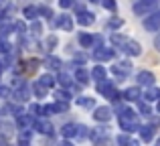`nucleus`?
<instances>
[{
  "label": "nucleus",
  "instance_id": "25",
  "mask_svg": "<svg viewBox=\"0 0 160 146\" xmlns=\"http://www.w3.org/2000/svg\"><path fill=\"white\" fill-rule=\"evenodd\" d=\"M126 37H122V35H118V33H113L112 35V45L113 47H120V49H124V45H126Z\"/></svg>",
  "mask_w": 160,
  "mask_h": 146
},
{
  "label": "nucleus",
  "instance_id": "13",
  "mask_svg": "<svg viewBox=\"0 0 160 146\" xmlns=\"http://www.w3.org/2000/svg\"><path fill=\"white\" fill-rule=\"evenodd\" d=\"M77 23L81 24V27H91V24L95 23V14H93V12L83 10V12H79V14H77Z\"/></svg>",
  "mask_w": 160,
  "mask_h": 146
},
{
  "label": "nucleus",
  "instance_id": "48",
  "mask_svg": "<svg viewBox=\"0 0 160 146\" xmlns=\"http://www.w3.org/2000/svg\"><path fill=\"white\" fill-rule=\"evenodd\" d=\"M154 47H156L158 51H160V33L156 35V39H154Z\"/></svg>",
  "mask_w": 160,
  "mask_h": 146
},
{
  "label": "nucleus",
  "instance_id": "19",
  "mask_svg": "<svg viewBox=\"0 0 160 146\" xmlns=\"http://www.w3.org/2000/svg\"><path fill=\"white\" fill-rule=\"evenodd\" d=\"M75 102H77V106H79V108H87V110L95 108V99H93V98H87V95H79Z\"/></svg>",
  "mask_w": 160,
  "mask_h": 146
},
{
  "label": "nucleus",
  "instance_id": "30",
  "mask_svg": "<svg viewBox=\"0 0 160 146\" xmlns=\"http://www.w3.org/2000/svg\"><path fill=\"white\" fill-rule=\"evenodd\" d=\"M31 136H32L31 130H20V132H18V144H28Z\"/></svg>",
  "mask_w": 160,
  "mask_h": 146
},
{
  "label": "nucleus",
  "instance_id": "3",
  "mask_svg": "<svg viewBox=\"0 0 160 146\" xmlns=\"http://www.w3.org/2000/svg\"><path fill=\"white\" fill-rule=\"evenodd\" d=\"M98 91L103 95V98L113 99V102L122 99V93H118L116 87H113V83H112V81H108V79H103V81H99V83H98Z\"/></svg>",
  "mask_w": 160,
  "mask_h": 146
},
{
  "label": "nucleus",
  "instance_id": "53",
  "mask_svg": "<svg viewBox=\"0 0 160 146\" xmlns=\"http://www.w3.org/2000/svg\"><path fill=\"white\" fill-rule=\"evenodd\" d=\"M91 2H103V0H91Z\"/></svg>",
  "mask_w": 160,
  "mask_h": 146
},
{
  "label": "nucleus",
  "instance_id": "11",
  "mask_svg": "<svg viewBox=\"0 0 160 146\" xmlns=\"http://www.w3.org/2000/svg\"><path fill=\"white\" fill-rule=\"evenodd\" d=\"M32 128H35L39 134H53V124L47 122V120H35Z\"/></svg>",
  "mask_w": 160,
  "mask_h": 146
},
{
  "label": "nucleus",
  "instance_id": "45",
  "mask_svg": "<svg viewBox=\"0 0 160 146\" xmlns=\"http://www.w3.org/2000/svg\"><path fill=\"white\" fill-rule=\"evenodd\" d=\"M59 6L61 8H71V6H75V0H59Z\"/></svg>",
  "mask_w": 160,
  "mask_h": 146
},
{
  "label": "nucleus",
  "instance_id": "15",
  "mask_svg": "<svg viewBox=\"0 0 160 146\" xmlns=\"http://www.w3.org/2000/svg\"><path fill=\"white\" fill-rule=\"evenodd\" d=\"M57 27L63 28V31H71V28H73V18H71V16H67V14L57 16Z\"/></svg>",
  "mask_w": 160,
  "mask_h": 146
},
{
  "label": "nucleus",
  "instance_id": "36",
  "mask_svg": "<svg viewBox=\"0 0 160 146\" xmlns=\"http://www.w3.org/2000/svg\"><path fill=\"white\" fill-rule=\"evenodd\" d=\"M41 31H43V24L39 23V20H32V24H31V33L35 37H39L41 35Z\"/></svg>",
  "mask_w": 160,
  "mask_h": 146
},
{
  "label": "nucleus",
  "instance_id": "20",
  "mask_svg": "<svg viewBox=\"0 0 160 146\" xmlns=\"http://www.w3.org/2000/svg\"><path fill=\"white\" fill-rule=\"evenodd\" d=\"M28 98H31V91H28V87H18V89L14 91V99L16 102H28Z\"/></svg>",
  "mask_w": 160,
  "mask_h": 146
},
{
  "label": "nucleus",
  "instance_id": "39",
  "mask_svg": "<svg viewBox=\"0 0 160 146\" xmlns=\"http://www.w3.org/2000/svg\"><path fill=\"white\" fill-rule=\"evenodd\" d=\"M10 43H8L6 39H0V53H4V55H8V53H10Z\"/></svg>",
  "mask_w": 160,
  "mask_h": 146
},
{
  "label": "nucleus",
  "instance_id": "52",
  "mask_svg": "<svg viewBox=\"0 0 160 146\" xmlns=\"http://www.w3.org/2000/svg\"><path fill=\"white\" fill-rule=\"evenodd\" d=\"M2 69H4V65H2V61H0V73H2Z\"/></svg>",
  "mask_w": 160,
  "mask_h": 146
},
{
  "label": "nucleus",
  "instance_id": "54",
  "mask_svg": "<svg viewBox=\"0 0 160 146\" xmlns=\"http://www.w3.org/2000/svg\"><path fill=\"white\" fill-rule=\"evenodd\" d=\"M156 146H160V138H158V140H156Z\"/></svg>",
  "mask_w": 160,
  "mask_h": 146
},
{
  "label": "nucleus",
  "instance_id": "10",
  "mask_svg": "<svg viewBox=\"0 0 160 146\" xmlns=\"http://www.w3.org/2000/svg\"><path fill=\"white\" fill-rule=\"evenodd\" d=\"M93 118L98 120V122H109V120H112V110H109L108 106H99V108H95Z\"/></svg>",
  "mask_w": 160,
  "mask_h": 146
},
{
  "label": "nucleus",
  "instance_id": "37",
  "mask_svg": "<svg viewBox=\"0 0 160 146\" xmlns=\"http://www.w3.org/2000/svg\"><path fill=\"white\" fill-rule=\"evenodd\" d=\"M37 14H43V16H47V18H51V16H53V10L49 6H37Z\"/></svg>",
  "mask_w": 160,
  "mask_h": 146
},
{
  "label": "nucleus",
  "instance_id": "2",
  "mask_svg": "<svg viewBox=\"0 0 160 146\" xmlns=\"http://www.w3.org/2000/svg\"><path fill=\"white\" fill-rule=\"evenodd\" d=\"M160 8V0H136L132 4V10L136 16H150L152 12H156Z\"/></svg>",
  "mask_w": 160,
  "mask_h": 146
},
{
  "label": "nucleus",
  "instance_id": "26",
  "mask_svg": "<svg viewBox=\"0 0 160 146\" xmlns=\"http://www.w3.org/2000/svg\"><path fill=\"white\" fill-rule=\"evenodd\" d=\"M12 31H14V24H10V23H6V20H4V23L0 24V39H4L6 35H10Z\"/></svg>",
  "mask_w": 160,
  "mask_h": 146
},
{
  "label": "nucleus",
  "instance_id": "5",
  "mask_svg": "<svg viewBox=\"0 0 160 146\" xmlns=\"http://www.w3.org/2000/svg\"><path fill=\"white\" fill-rule=\"evenodd\" d=\"M113 55H116V51L113 49H108V47H98L93 51V59L98 61V63H103V61H112Z\"/></svg>",
  "mask_w": 160,
  "mask_h": 146
},
{
  "label": "nucleus",
  "instance_id": "43",
  "mask_svg": "<svg viewBox=\"0 0 160 146\" xmlns=\"http://www.w3.org/2000/svg\"><path fill=\"white\" fill-rule=\"evenodd\" d=\"M122 24H124V20H122V18H112L108 23V28H120Z\"/></svg>",
  "mask_w": 160,
  "mask_h": 146
},
{
  "label": "nucleus",
  "instance_id": "46",
  "mask_svg": "<svg viewBox=\"0 0 160 146\" xmlns=\"http://www.w3.org/2000/svg\"><path fill=\"white\" fill-rule=\"evenodd\" d=\"M28 110H31V116H32V118H35V114H37V116H41V106H37V103H32Z\"/></svg>",
  "mask_w": 160,
  "mask_h": 146
},
{
  "label": "nucleus",
  "instance_id": "33",
  "mask_svg": "<svg viewBox=\"0 0 160 146\" xmlns=\"http://www.w3.org/2000/svg\"><path fill=\"white\" fill-rule=\"evenodd\" d=\"M32 91H35V95H37V98H45V93H47V89H45V87L41 85L39 81H35V83H32Z\"/></svg>",
  "mask_w": 160,
  "mask_h": 146
},
{
  "label": "nucleus",
  "instance_id": "41",
  "mask_svg": "<svg viewBox=\"0 0 160 146\" xmlns=\"http://www.w3.org/2000/svg\"><path fill=\"white\" fill-rule=\"evenodd\" d=\"M57 43H59L57 37L51 35V37H47V41H45V47H47V49H53V47H57Z\"/></svg>",
  "mask_w": 160,
  "mask_h": 146
},
{
  "label": "nucleus",
  "instance_id": "21",
  "mask_svg": "<svg viewBox=\"0 0 160 146\" xmlns=\"http://www.w3.org/2000/svg\"><path fill=\"white\" fill-rule=\"evenodd\" d=\"M106 75H108V71H106V67H102V65H95L93 71H91V77H93L98 83L103 81V79H106Z\"/></svg>",
  "mask_w": 160,
  "mask_h": 146
},
{
  "label": "nucleus",
  "instance_id": "49",
  "mask_svg": "<svg viewBox=\"0 0 160 146\" xmlns=\"http://www.w3.org/2000/svg\"><path fill=\"white\" fill-rule=\"evenodd\" d=\"M0 146H8V142H6V138H4V136H0Z\"/></svg>",
  "mask_w": 160,
  "mask_h": 146
},
{
  "label": "nucleus",
  "instance_id": "40",
  "mask_svg": "<svg viewBox=\"0 0 160 146\" xmlns=\"http://www.w3.org/2000/svg\"><path fill=\"white\" fill-rule=\"evenodd\" d=\"M87 136H89V128L87 126H77V138H87Z\"/></svg>",
  "mask_w": 160,
  "mask_h": 146
},
{
  "label": "nucleus",
  "instance_id": "22",
  "mask_svg": "<svg viewBox=\"0 0 160 146\" xmlns=\"http://www.w3.org/2000/svg\"><path fill=\"white\" fill-rule=\"evenodd\" d=\"M89 138L93 140V142H98V140H102V138H108V128H95V130H91Z\"/></svg>",
  "mask_w": 160,
  "mask_h": 146
},
{
  "label": "nucleus",
  "instance_id": "18",
  "mask_svg": "<svg viewBox=\"0 0 160 146\" xmlns=\"http://www.w3.org/2000/svg\"><path fill=\"white\" fill-rule=\"evenodd\" d=\"M61 134L63 138H73V136H77V124H65V126L61 128Z\"/></svg>",
  "mask_w": 160,
  "mask_h": 146
},
{
  "label": "nucleus",
  "instance_id": "24",
  "mask_svg": "<svg viewBox=\"0 0 160 146\" xmlns=\"http://www.w3.org/2000/svg\"><path fill=\"white\" fill-rule=\"evenodd\" d=\"M79 45L81 47H91L93 45V37L89 33H79Z\"/></svg>",
  "mask_w": 160,
  "mask_h": 146
},
{
  "label": "nucleus",
  "instance_id": "27",
  "mask_svg": "<svg viewBox=\"0 0 160 146\" xmlns=\"http://www.w3.org/2000/svg\"><path fill=\"white\" fill-rule=\"evenodd\" d=\"M22 14L27 16L28 20H37V16H39V14H37V6H24L22 8Z\"/></svg>",
  "mask_w": 160,
  "mask_h": 146
},
{
  "label": "nucleus",
  "instance_id": "7",
  "mask_svg": "<svg viewBox=\"0 0 160 146\" xmlns=\"http://www.w3.org/2000/svg\"><path fill=\"white\" fill-rule=\"evenodd\" d=\"M112 71L118 77H126V75H130V71H132V63L130 61H120V63L112 65Z\"/></svg>",
  "mask_w": 160,
  "mask_h": 146
},
{
  "label": "nucleus",
  "instance_id": "31",
  "mask_svg": "<svg viewBox=\"0 0 160 146\" xmlns=\"http://www.w3.org/2000/svg\"><path fill=\"white\" fill-rule=\"evenodd\" d=\"M138 112H140L142 116H150V114H152V110H150V106H148V103L144 102V99H140V102H138Z\"/></svg>",
  "mask_w": 160,
  "mask_h": 146
},
{
  "label": "nucleus",
  "instance_id": "28",
  "mask_svg": "<svg viewBox=\"0 0 160 146\" xmlns=\"http://www.w3.org/2000/svg\"><path fill=\"white\" fill-rule=\"evenodd\" d=\"M59 83H61L63 87H71V85H73V81H71V75L65 73V71H61V73H59Z\"/></svg>",
  "mask_w": 160,
  "mask_h": 146
},
{
  "label": "nucleus",
  "instance_id": "17",
  "mask_svg": "<svg viewBox=\"0 0 160 146\" xmlns=\"http://www.w3.org/2000/svg\"><path fill=\"white\" fill-rule=\"evenodd\" d=\"M75 81L83 83V85L89 83V73H87L85 67H77V69H75Z\"/></svg>",
  "mask_w": 160,
  "mask_h": 146
},
{
  "label": "nucleus",
  "instance_id": "51",
  "mask_svg": "<svg viewBox=\"0 0 160 146\" xmlns=\"http://www.w3.org/2000/svg\"><path fill=\"white\" fill-rule=\"evenodd\" d=\"M156 110H158V114H160V99L156 102Z\"/></svg>",
  "mask_w": 160,
  "mask_h": 146
},
{
  "label": "nucleus",
  "instance_id": "35",
  "mask_svg": "<svg viewBox=\"0 0 160 146\" xmlns=\"http://www.w3.org/2000/svg\"><path fill=\"white\" fill-rule=\"evenodd\" d=\"M24 65H27V67H24V71H28V73H35L37 69H39V65H41V63H39L37 59H31V61H27Z\"/></svg>",
  "mask_w": 160,
  "mask_h": 146
},
{
  "label": "nucleus",
  "instance_id": "34",
  "mask_svg": "<svg viewBox=\"0 0 160 146\" xmlns=\"http://www.w3.org/2000/svg\"><path fill=\"white\" fill-rule=\"evenodd\" d=\"M53 110L57 112V114H65V112L69 110V103L67 102H57V103H53Z\"/></svg>",
  "mask_w": 160,
  "mask_h": 146
},
{
  "label": "nucleus",
  "instance_id": "23",
  "mask_svg": "<svg viewBox=\"0 0 160 146\" xmlns=\"http://www.w3.org/2000/svg\"><path fill=\"white\" fill-rule=\"evenodd\" d=\"M55 81H57V79H55L51 73H45L43 77L39 79V83H41V85L45 87V89H49V87H53V85H55Z\"/></svg>",
  "mask_w": 160,
  "mask_h": 146
},
{
  "label": "nucleus",
  "instance_id": "9",
  "mask_svg": "<svg viewBox=\"0 0 160 146\" xmlns=\"http://www.w3.org/2000/svg\"><path fill=\"white\" fill-rule=\"evenodd\" d=\"M136 81L140 83V85H144V87H152L154 81H156V77H154L152 71H140L136 75Z\"/></svg>",
  "mask_w": 160,
  "mask_h": 146
},
{
  "label": "nucleus",
  "instance_id": "14",
  "mask_svg": "<svg viewBox=\"0 0 160 146\" xmlns=\"http://www.w3.org/2000/svg\"><path fill=\"white\" fill-rule=\"evenodd\" d=\"M16 122H18V128H20V130H28V128L35 124V118H32L31 114H22V116H18V118H16Z\"/></svg>",
  "mask_w": 160,
  "mask_h": 146
},
{
  "label": "nucleus",
  "instance_id": "47",
  "mask_svg": "<svg viewBox=\"0 0 160 146\" xmlns=\"http://www.w3.org/2000/svg\"><path fill=\"white\" fill-rule=\"evenodd\" d=\"M8 95H10V87L0 85V98H8Z\"/></svg>",
  "mask_w": 160,
  "mask_h": 146
},
{
  "label": "nucleus",
  "instance_id": "4",
  "mask_svg": "<svg viewBox=\"0 0 160 146\" xmlns=\"http://www.w3.org/2000/svg\"><path fill=\"white\" fill-rule=\"evenodd\" d=\"M144 28L148 33H158L160 31V8L156 12H152L150 16H146L144 18Z\"/></svg>",
  "mask_w": 160,
  "mask_h": 146
},
{
  "label": "nucleus",
  "instance_id": "16",
  "mask_svg": "<svg viewBox=\"0 0 160 146\" xmlns=\"http://www.w3.org/2000/svg\"><path fill=\"white\" fill-rule=\"evenodd\" d=\"M140 138L144 140V142H152L154 138V126H140Z\"/></svg>",
  "mask_w": 160,
  "mask_h": 146
},
{
  "label": "nucleus",
  "instance_id": "38",
  "mask_svg": "<svg viewBox=\"0 0 160 146\" xmlns=\"http://www.w3.org/2000/svg\"><path fill=\"white\" fill-rule=\"evenodd\" d=\"M14 31H16V35L22 37L24 33H27V24H24L22 20H18V23H14Z\"/></svg>",
  "mask_w": 160,
  "mask_h": 146
},
{
  "label": "nucleus",
  "instance_id": "44",
  "mask_svg": "<svg viewBox=\"0 0 160 146\" xmlns=\"http://www.w3.org/2000/svg\"><path fill=\"white\" fill-rule=\"evenodd\" d=\"M49 114H55L53 106H41V116H49Z\"/></svg>",
  "mask_w": 160,
  "mask_h": 146
},
{
  "label": "nucleus",
  "instance_id": "32",
  "mask_svg": "<svg viewBox=\"0 0 160 146\" xmlns=\"http://www.w3.org/2000/svg\"><path fill=\"white\" fill-rule=\"evenodd\" d=\"M45 65H47L49 69H59L61 67V59H57V57H47Z\"/></svg>",
  "mask_w": 160,
  "mask_h": 146
},
{
  "label": "nucleus",
  "instance_id": "12",
  "mask_svg": "<svg viewBox=\"0 0 160 146\" xmlns=\"http://www.w3.org/2000/svg\"><path fill=\"white\" fill-rule=\"evenodd\" d=\"M142 99H144L146 103H150V102H158V99H160V89H158L156 85L148 87V89L142 93Z\"/></svg>",
  "mask_w": 160,
  "mask_h": 146
},
{
  "label": "nucleus",
  "instance_id": "8",
  "mask_svg": "<svg viewBox=\"0 0 160 146\" xmlns=\"http://www.w3.org/2000/svg\"><path fill=\"white\" fill-rule=\"evenodd\" d=\"M122 99H126V102H140L142 99V91L140 87H128V89H124V93H122Z\"/></svg>",
  "mask_w": 160,
  "mask_h": 146
},
{
  "label": "nucleus",
  "instance_id": "6",
  "mask_svg": "<svg viewBox=\"0 0 160 146\" xmlns=\"http://www.w3.org/2000/svg\"><path fill=\"white\" fill-rule=\"evenodd\" d=\"M122 51H124L126 55H130V57H140V55H142V45L138 43V41H132V39H128Z\"/></svg>",
  "mask_w": 160,
  "mask_h": 146
},
{
  "label": "nucleus",
  "instance_id": "1",
  "mask_svg": "<svg viewBox=\"0 0 160 146\" xmlns=\"http://www.w3.org/2000/svg\"><path fill=\"white\" fill-rule=\"evenodd\" d=\"M118 122H120V128L124 130V134H132V132L140 130V120H138V114L130 108H122L120 116H118Z\"/></svg>",
  "mask_w": 160,
  "mask_h": 146
},
{
  "label": "nucleus",
  "instance_id": "29",
  "mask_svg": "<svg viewBox=\"0 0 160 146\" xmlns=\"http://www.w3.org/2000/svg\"><path fill=\"white\" fill-rule=\"evenodd\" d=\"M55 98H57V102H67V103H69L71 93L67 89H57V91H55Z\"/></svg>",
  "mask_w": 160,
  "mask_h": 146
},
{
  "label": "nucleus",
  "instance_id": "50",
  "mask_svg": "<svg viewBox=\"0 0 160 146\" xmlns=\"http://www.w3.org/2000/svg\"><path fill=\"white\" fill-rule=\"evenodd\" d=\"M61 146H73V144H71V142H67V140H65V142H63Z\"/></svg>",
  "mask_w": 160,
  "mask_h": 146
},
{
  "label": "nucleus",
  "instance_id": "42",
  "mask_svg": "<svg viewBox=\"0 0 160 146\" xmlns=\"http://www.w3.org/2000/svg\"><path fill=\"white\" fill-rule=\"evenodd\" d=\"M103 6H106L109 12H116V10H118V4H116V0H103Z\"/></svg>",
  "mask_w": 160,
  "mask_h": 146
}]
</instances>
